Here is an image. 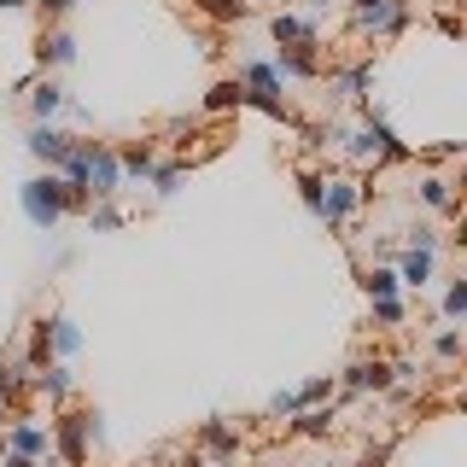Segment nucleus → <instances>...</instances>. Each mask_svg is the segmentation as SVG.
<instances>
[{
	"mask_svg": "<svg viewBox=\"0 0 467 467\" xmlns=\"http://www.w3.org/2000/svg\"><path fill=\"white\" fill-rule=\"evenodd\" d=\"M24 211H29L36 228H53L65 211H88V193H77L65 175H36V182L24 187Z\"/></svg>",
	"mask_w": 467,
	"mask_h": 467,
	"instance_id": "f257e3e1",
	"label": "nucleus"
},
{
	"mask_svg": "<svg viewBox=\"0 0 467 467\" xmlns=\"http://www.w3.org/2000/svg\"><path fill=\"white\" fill-rule=\"evenodd\" d=\"M409 12H415L409 0H350V29H362L374 41H391L409 24Z\"/></svg>",
	"mask_w": 467,
	"mask_h": 467,
	"instance_id": "f03ea898",
	"label": "nucleus"
},
{
	"mask_svg": "<svg viewBox=\"0 0 467 467\" xmlns=\"http://www.w3.org/2000/svg\"><path fill=\"white\" fill-rule=\"evenodd\" d=\"M53 438H58V450H65V467H88V438H99V420L65 409V415L53 420Z\"/></svg>",
	"mask_w": 467,
	"mask_h": 467,
	"instance_id": "7ed1b4c3",
	"label": "nucleus"
},
{
	"mask_svg": "<svg viewBox=\"0 0 467 467\" xmlns=\"http://www.w3.org/2000/svg\"><path fill=\"white\" fill-rule=\"evenodd\" d=\"M357 204H362V187L350 182V175H333V182L321 175V223L327 228H345Z\"/></svg>",
	"mask_w": 467,
	"mask_h": 467,
	"instance_id": "20e7f679",
	"label": "nucleus"
},
{
	"mask_svg": "<svg viewBox=\"0 0 467 467\" xmlns=\"http://www.w3.org/2000/svg\"><path fill=\"white\" fill-rule=\"evenodd\" d=\"M111 193H123V170H117L111 146L94 140V152H88V199H111Z\"/></svg>",
	"mask_w": 467,
	"mask_h": 467,
	"instance_id": "39448f33",
	"label": "nucleus"
},
{
	"mask_svg": "<svg viewBox=\"0 0 467 467\" xmlns=\"http://www.w3.org/2000/svg\"><path fill=\"white\" fill-rule=\"evenodd\" d=\"M269 36H275V47H316L321 29H316V18H298V12H275V18H269Z\"/></svg>",
	"mask_w": 467,
	"mask_h": 467,
	"instance_id": "423d86ee",
	"label": "nucleus"
},
{
	"mask_svg": "<svg viewBox=\"0 0 467 467\" xmlns=\"http://www.w3.org/2000/svg\"><path fill=\"white\" fill-rule=\"evenodd\" d=\"M345 391H350V398H368V391H391V362H368V357H362V362H350V368H345Z\"/></svg>",
	"mask_w": 467,
	"mask_h": 467,
	"instance_id": "0eeeda50",
	"label": "nucleus"
},
{
	"mask_svg": "<svg viewBox=\"0 0 467 467\" xmlns=\"http://www.w3.org/2000/svg\"><path fill=\"white\" fill-rule=\"evenodd\" d=\"M70 140H77V135H65V129H53V123H36V129H29V152H36L41 164H53V170L65 164Z\"/></svg>",
	"mask_w": 467,
	"mask_h": 467,
	"instance_id": "6e6552de",
	"label": "nucleus"
},
{
	"mask_svg": "<svg viewBox=\"0 0 467 467\" xmlns=\"http://www.w3.org/2000/svg\"><path fill=\"white\" fill-rule=\"evenodd\" d=\"M117 170H123V182H146V175L158 170V152L146 140H123L117 146Z\"/></svg>",
	"mask_w": 467,
	"mask_h": 467,
	"instance_id": "1a4fd4ad",
	"label": "nucleus"
},
{
	"mask_svg": "<svg viewBox=\"0 0 467 467\" xmlns=\"http://www.w3.org/2000/svg\"><path fill=\"white\" fill-rule=\"evenodd\" d=\"M199 450L211 462H228L234 450H240V427H228V420H204V427H199Z\"/></svg>",
	"mask_w": 467,
	"mask_h": 467,
	"instance_id": "9d476101",
	"label": "nucleus"
},
{
	"mask_svg": "<svg viewBox=\"0 0 467 467\" xmlns=\"http://www.w3.org/2000/svg\"><path fill=\"white\" fill-rule=\"evenodd\" d=\"M6 450H18V456H47V450H53V432L47 427H24V420H18V427H12L6 432Z\"/></svg>",
	"mask_w": 467,
	"mask_h": 467,
	"instance_id": "9b49d317",
	"label": "nucleus"
},
{
	"mask_svg": "<svg viewBox=\"0 0 467 467\" xmlns=\"http://www.w3.org/2000/svg\"><path fill=\"white\" fill-rule=\"evenodd\" d=\"M292 415H298V420H292V432H298V438H327L333 432V403L327 409L304 403V409H292Z\"/></svg>",
	"mask_w": 467,
	"mask_h": 467,
	"instance_id": "f8f14e48",
	"label": "nucleus"
},
{
	"mask_svg": "<svg viewBox=\"0 0 467 467\" xmlns=\"http://www.w3.org/2000/svg\"><path fill=\"white\" fill-rule=\"evenodd\" d=\"M398 281L403 286H427L432 281V252H415V245H409V252L398 257Z\"/></svg>",
	"mask_w": 467,
	"mask_h": 467,
	"instance_id": "ddd939ff",
	"label": "nucleus"
},
{
	"mask_svg": "<svg viewBox=\"0 0 467 467\" xmlns=\"http://www.w3.org/2000/svg\"><path fill=\"white\" fill-rule=\"evenodd\" d=\"M41 70H47V65H70V58H77V41H70L65 36V29H47V36H41Z\"/></svg>",
	"mask_w": 467,
	"mask_h": 467,
	"instance_id": "4468645a",
	"label": "nucleus"
},
{
	"mask_svg": "<svg viewBox=\"0 0 467 467\" xmlns=\"http://www.w3.org/2000/svg\"><path fill=\"white\" fill-rule=\"evenodd\" d=\"M240 106H245V88H240V77L216 82V88H211V99H204V111H211V117H223V111H240Z\"/></svg>",
	"mask_w": 467,
	"mask_h": 467,
	"instance_id": "2eb2a0df",
	"label": "nucleus"
},
{
	"mask_svg": "<svg viewBox=\"0 0 467 467\" xmlns=\"http://www.w3.org/2000/svg\"><path fill=\"white\" fill-rule=\"evenodd\" d=\"M368 82H374V65H350L345 77L333 82V94H339V99H350V106H357V99L368 94Z\"/></svg>",
	"mask_w": 467,
	"mask_h": 467,
	"instance_id": "dca6fc26",
	"label": "nucleus"
},
{
	"mask_svg": "<svg viewBox=\"0 0 467 467\" xmlns=\"http://www.w3.org/2000/svg\"><path fill=\"white\" fill-rule=\"evenodd\" d=\"M36 391H41V398H53V403H65L70 398V368H53V362H47V368H36Z\"/></svg>",
	"mask_w": 467,
	"mask_h": 467,
	"instance_id": "f3484780",
	"label": "nucleus"
},
{
	"mask_svg": "<svg viewBox=\"0 0 467 467\" xmlns=\"http://www.w3.org/2000/svg\"><path fill=\"white\" fill-rule=\"evenodd\" d=\"M58 106H65V88H58V82H41L36 94H29V111H36V123H53Z\"/></svg>",
	"mask_w": 467,
	"mask_h": 467,
	"instance_id": "a211bd4d",
	"label": "nucleus"
},
{
	"mask_svg": "<svg viewBox=\"0 0 467 467\" xmlns=\"http://www.w3.org/2000/svg\"><path fill=\"white\" fill-rule=\"evenodd\" d=\"M362 292L368 298H398L403 281H398V269H362Z\"/></svg>",
	"mask_w": 467,
	"mask_h": 467,
	"instance_id": "6ab92c4d",
	"label": "nucleus"
},
{
	"mask_svg": "<svg viewBox=\"0 0 467 467\" xmlns=\"http://www.w3.org/2000/svg\"><path fill=\"white\" fill-rule=\"evenodd\" d=\"M420 199H427V204H438V211H450V216H456V187H450L444 175H427V182H420Z\"/></svg>",
	"mask_w": 467,
	"mask_h": 467,
	"instance_id": "aec40b11",
	"label": "nucleus"
},
{
	"mask_svg": "<svg viewBox=\"0 0 467 467\" xmlns=\"http://www.w3.org/2000/svg\"><path fill=\"white\" fill-rule=\"evenodd\" d=\"M47 345H58V350H65V357H70V350L82 345L77 321H70V316H53V321H47Z\"/></svg>",
	"mask_w": 467,
	"mask_h": 467,
	"instance_id": "412c9836",
	"label": "nucleus"
},
{
	"mask_svg": "<svg viewBox=\"0 0 467 467\" xmlns=\"http://www.w3.org/2000/svg\"><path fill=\"white\" fill-rule=\"evenodd\" d=\"M298 199H304L310 216H321V175L316 170H298Z\"/></svg>",
	"mask_w": 467,
	"mask_h": 467,
	"instance_id": "4be33fe9",
	"label": "nucleus"
},
{
	"mask_svg": "<svg viewBox=\"0 0 467 467\" xmlns=\"http://www.w3.org/2000/svg\"><path fill=\"white\" fill-rule=\"evenodd\" d=\"M182 175H187V164H164V170H152V187H158V193H175V187H182Z\"/></svg>",
	"mask_w": 467,
	"mask_h": 467,
	"instance_id": "5701e85b",
	"label": "nucleus"
},
{
	"mask_svg": "<svg viewBox=\"0 0 467 467\" xmlns=\"http://www.w3.org/2000/svg\"><path fill=\"white\" fill-rule=\"evenodd\" d=\"M462 310H467V281H450V292H444V321H462Z\"/></svg>",
	"mask_w": 467,
	"mask_h": 467,
	"instance_id": "b1692460",
	"label": "nucleus"
},
{
	"mask_svg": "<svg viewBox=\"0 0 467 467\" xmlns=\"http://www.w3.org/2000/svg\"><path fill=\"white\" fill-rule=\"evenodd\" d=\"M409 310H403V298H374V321H386V327H398Z\"/></svg>",
	"mask_w": 467,
	"mask_h": 467,
	"instance_id": "393cba45",
	"label": "nucleus"
},
{
	"mask_svg": "<svg viewBox=\"0 0 467 467\" xmlns=\"http://www.w3.org/2000/svg\"><path fill=\"white\" fill-rule=\"evenodd\" d=\"M82 216H88V228H123V216H117L111 204H88Z\"/></svg>",
	"mask_w": 467,
	"mask_h": 467,
	"instance_id": "a878e982",
	"label": "nucleus"
},
{
	"mask_svg": "<svg viewBox=\"0 0 467 467\" xmlns=\"http://www.w3.org/2000/svg\"><path fill=\"white\" fill-rule=\"evenodd\" d=\"M432 350H438L444 362H450V357H462V333H456V327H444V333L432 339Z\"/></svg>",
	"mask_w": 467,
	"mask_h": 467,
	"instance_id": "bb28decb",
	"label": "nucleus"
},
{
	"mask_svg": "<svg viewBox=\"0 0 467 467\" xmlns=\"http://www.w3.org/2000/svg\"><path fill=\"white\" fill-rule=\"evenodd\" d=\"M204 6H211L216 18H245V12H252V6H245V0H204Z\"/></svg>",
	"mask_w": 467,
	"mask_h": 467,
	"instance_id": "cd10ccee",
	"label": "nucleus"
},
{
	"mask_svg": "<svg viewBox=\"0 0 467 467\" xmlns=\"http://www.w3.org/2000/svg\"><path fill=\"white\" fill-rule=\"evenodd\" d=\"M36 6L47 12V18H58V12H70V6H77V0H36Z\"/></svg>",
	"mask_w": 467,
	"mask_h": 467,
	"instance_id": "c85d7f7f",
	"label": "nucleus"
},
{
	"mask_svg": "<svg viewBox=\"0 0 467 467\" xmlns=\"http://www.w3.org/2000/svg\"><path fill=\"white\" fill-rule=\"evenodd\" d=\"M6 467H41L36 456H18V450H6Z\"/></svg>",
	"mask_w": 467,
	"mask_h": 467,
	"instance_id": "c756f323",
	"label": "nucleus"
},
{
	"mask_svg": "<svg viewBox=\"0 0 467 467\" xmlns=\"http://www.w3.org/2000/svg\"><path fill=\"white\" fill-rule=\"evenodd\" d=\"M18 6H36V0H0V12H18Z\"/></svg>",
	"mask_w": 467,
	"mask_h": 467,
	"instance_id": "7c9ffc66",
	"label": "nucleus"
}]
</instances>
